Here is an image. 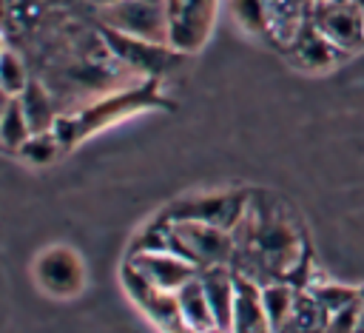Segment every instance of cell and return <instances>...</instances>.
<instances>
[{"instance_id":"1","label":"cell","mask_w":364,"mask_h":333,"mask_svg":"<svg viewBox=\"0 0 364 333\" xmlns=\"http://www.w3.org/2000/svg\"><path fill=\"white\" fill-rule=\"evenodd\" d=\"M233 233L230 268L259 285L290 282L307 287L310 242L296 213L273 194L250 191V202Z\"/></svg>"},{"instance_id":"2","label":"cell","mask_w":364,"mask_h":333,"mask_svg":"<svg viewBox=\"0 0 364 333\" xmlns=\"http://www.w3.org/2000/svg\"><path fill=\"white\" fill-rule=\"evenodd\" d=\"M168 105H171V100L162 94L159 80H139L136 85L108 91V94L80 105L77 111H63L51 131L57 134L63 151H71L91 134H100L102 128L122 122L131 114L151 111V108H168Z\"/></svg>"},{"instance_id":"3","label":"cell","mask_w":364,"mask_h":333,"mask_svg":"<svg viewBox=\"0 0 364 333\" xmlns=\"http://www.w3.org/2000/svg\"><path fill=\"white\" fill-rule=\"evenodd\" d=\"M250 202L247 188H225V191H205V194H188L171 202L162 216L168 219H191V222H205L216 225L225 231H233L239 219L245 216Z\"/></svg>"},{"instance_id":"4","label":"cell","mask_w":364,"mask_h":333,"mask_svg":"<svg viewBox=\"0 0 364 333\" xmlns=\"http://www.w3.org/2000/svg\"><path fill=\"white\" fill-rule=\"evenodd\" d=\"M219 0H165L168 46L179 54H196L213 34Z\"/></svg>"},{"instance_id":"5","label":"cell","mask_w":364,"mask_h":333,"mask_svg":"<svg viewBox=\"0 0 364 333\" xmlns=\"http://www.w3.org/2000/svg\"><path fill=\"white\" fill-rule=\"evenodd\" d=\"M97 20L102 28H111L117 34L168 43L165 0H119L114 6L97 9Z\"/></svg>"},{"instance_id":"6","label":"cell","mask_w":364,"mask_h":333,"mask_svg":"<svg viewBox=\"0 0 364 333\" xmlns=\"http://www.w3.org/2000/svg\"><path fill=\"white\" fill-rule=\"evenodd\" d=\"M100 34H102L105 48L114 54V60H119L125 68L142 74V80H162L185 57V54L173 51L168 43H151V40L117 34L102 26H100Z\"/></svg>"},{"instance_id":"7","label":"cell","mask_w":364,"mask_h":333,"mask_svg":"<svg viewBox=\"0 0 364 333\" xmlns=\"http://www.w3.org/2000/svg\"><path fill=\"white\" fill-rule=\"evenodd\" d=\"M125 265L154 290L176 293L185 282H191L199 268L191 265L188 259L171 253V250H156V248H131L125 256Z\"/></svg>"},{"instance_id":"8","label":"cell","mask_w":364,"mask_h":333,"mask_svg":"<svg viewBox=\"0 0 364 333\" xmlns=\"http://www.w3.org/2000/svg\"><path fill=\"white\" fill-rule=\"evenodd\" d=\"M34 279L51 296H60V299L77 296L85 287V265L77 256V250L65 245H51L37 256Z\"/></svg>"},{"instance_id":"9","label":"cell","mask_w":364,"mask_h":333,"mask_svg":"<svg viewBox=\"0 0 364 333\" xmlns=\"http://www.w3.org/2000/svg\"><path fill=\"white\" fill-rule=\"evenodd\" d=\"M313 23L344 54L364 48V11L358 0H321L316 3Z\"/></svg>"},{"instance_id":"10","label":"cell","mask_w":364,"mask_h":333,"mask_svg":"<svg viewBox=\"0 0 364 333\" xmlns=\"http://www.w3.org/2000/svg\"><path fill=\"white\" fill-rule=\"evenodd\" d=\"M119 279L128 290V296L134 299V305H139V310L162 330V333H193L185 319H182V310H179V302H176V293H165V290H154L151 285H145L125 262H122V270H119Z\"/></svg>"},{"instance_id":"11","label":"cell","mask_w":364,"mask_h":333,"mask_svg":"<svg viewBox=\"0 0 364 333\" xmlns=\"http://www.w3.org/2000/svg\"><path fill=\"white\" fill-rule=\"evenodd\" d=\"M282 54H284L296 68L310 71V74L330 71V68H336V65L347 57L336 43H330V37H324V34L318 31V26H316L313 20L293 37V43H290Z\"/></svg>"},{"instance_id":"12","label":"cell","mask_w":364,"mask_h":333,"mask_svg":"<svg viewBox=\"0 0 364 333\" xmlns=\"http://www.w3.org/2000/svg\"><path fill=\"white\" fill-rule=\"evenodd\" d=\"M267 11V46L284 51L293 37L313 20L316 0H264Z\"/></svg>"},{"instance_id":"13","label":"cell","mask_w":364,"mask_h":333,"mask_svg":"<svg viewBox=\"0 0 364 333\" xmlns=\"http://www.w3.org/2000/svg\"><path fill=\"white\" fill-rule=\"evenodd\" d=\"M230 333H273L264 302H262V285L236 273V299L230 313Z\"/></svg>"},{"instance_id":"14","label":"cell","mask_w":364,"mask_h":333,"mask_svg":"<svg viewBox=\"0 0 364 333\" xmlns=\"http://www.w3.org/2000/svg\"><path fill=\"white\" fill-rule=\"evenodd\" d=\"M202 290L208 296L210 313L216 319V327H230V313H233V299H236V270L230 265H216L199 270Z\"/></svg>"},{"instance_id":"15","label":"cell","mask_w":364,"mask_h":333,"mask_svg":"<svg viewBox=\"0 0 364 333\" xmlns=\"http://www.w3.org/2000/svg\"><path fill=\"white\" fill-rule=\"evenodd\" d=\"M17 102H20V108H23V114H26V120H28V125H31L34 134L37 131H51L54 122H57V117L63 114L60 105H57V100H54V94L46 88V83H40L34 77L20 91Z\"/></svg>"},{"instance_id":"16","label":"cell","mask_w":364,"mask_h":333,"mask_svg":"<svg viewBox=\"0 0 364 333\" xmlns=\"http://www.w3.org/2000/svg\"><path fill=\"white\" fill-rule=\"evenodd\" d=\"M176 302H179V310H182L185 324H188L193 333H202V330L216 327V319H213V313H210L208 296H205L202 282H199V273L176 290Z\"/></svg>"},{"instance_id":"17","label":"cell","mask_w":364,"mask_h":333,"mask_svg":"<svg viewBox=\"0 0 364 333\" xmlns=\"http://www.w3.org/2000/svg\"><path fill=\"white\" fill-rule=\"evenodd\" d=\"M327 310L316 302V296L301 287L296 293V302H293V310L287 316V322L282 324L279 333H324L327 330Z\"/></svg>"},{"instance_id":"18","label":"cell","mask_w":364,"mask_h":333,"mask_svg":"<svg viewBox=\"0 0 364 333\" xmlns=\"http://www.w3.org/2000/svg\"><path fill=\"white\" fill-rule=\"evenodd\" d=\"M299 290H301V287H293L290 282H270V285H262V302H264V310H267V319H270L273 333H279L282 324L287 322Z\"/></svg>"},{"instance_id":"19","label":"cell","mask_w":364,"mask_h":333,"mask_svg":"<svg viewBox=\"0 0 364 333\" xmlns=\"http://www.w3.org/2000/svg\"><path fill=\"white\" fill-rule=\"evenodd\" d=\"M307 290L327 310V316L341 310V307H347V305H353V302H358L364 296V287H350V285H338V282H310Z\"/></svg>"},{"instance_id":"20","label":"cell","mask_w":364,"mask_h":333,"mask_svg":"<svg viewBox=\"0 0 364 333\" xmlns=\"http://www.w3.org/2000/svg\"><path fill=\"white\" fill-rule=\"evenodd\" d=\"M34 131H31V125H28V120H26V114H23V108H20V102H17V97H14V102L6 108V114L0 117V148L3 151H20V145L31 137Z\"/></svg>"},{"instance_id":"21","label":"cell","mask_w":364,"mask_h":333,"mask_svg":"<svg viewBox=\"0 0 364 333\" xmlns=\"http://www.w3.org/2000/svg\"><path fill=\"white\" fill-rule=\"evenodd\" d=\"M230 14L239 23V28L256 40L267 43V11L264 0H230Z\"/></svg>"},{"instance_id":"22","label":"cell","mask_w":364,"mask_h":333,"mask_svg":"<svg viewBox=\"0 0 364 333\" xmlns=\"http://www.w3.org/2000/svg\"><path fill=\"white\" fill-rule=\"evenodd\" d=\"M60 151H63V145H60V139H57L54 131H37V134H31L20 145L17 157L26 159V162H31V165H48V162H54L60 157Z\"/></svg>"},{"instance_id":"23","label":"cell","mask_w":364,"mask_h":333,"mask_svg":"<svg viewBox=\"0 0 364 333\" xmlns=\"http://www.w3.org/2000/svg\"><path fill=\"white\" fill-rule=\"evenodd\" d=\"M31 74H28V65L26 60L14 51V48H6L0 54V85L11 94V97H20V91L28 85Z\"/></svg>"},{"instance_id":"24","label":"cell","mask_w":364,"mask_h":333,"mask_svg":"<svg viewBox=\"0 0 364 333\" xmlns=\"http://www.w3.org/2000/svg\"><path fill=\"white\" fill-rule=\"evenodd\" d=\"M361 299H364V296H361ZM361 299L353 302V305H347V307H341V310H336V313H330L324 333H355V327H358V313H361Z\"/></svg>"},{"instance_id":"25","label":"cell","mask_w":364,"mask_h":333,"mask_svg":"<svg viewBox=\"0 0 364 333\" xmlns=\"http://www.w3.org/2000/svg\"><path fill=\"white\" fill-rule=\"evenodd\" d=\"M11 102H14V97H11V94H9V91H6L3 85H0V117L6 114V108H9Z\"/></svg>"},{"instance_id":"26","label":"cell","mask_w":364,"mask_h":333,"mask_svg":"<svg viewBox=\"0 0 364 333\" xmlns=\"http://www.w3.org/2000/svg\"><path fill=\"white\" fill-rule=\"evenodd\" d=\"M355 333H364V299H361V313H358V327Z\"/></svg>"},{"instance_id":"27","label":"cell","mask_w":364,"mask_h":333,"mask_svg":"<svg viewBox=\"0 0 364 333\" xmlns=\"http://www.w3.org/2000/svg\"><path fill=\"white\" fill-rule=\"evenodd\" d=\"M97 9H105V6H114V3H119V0H91Z\"/></svg>"},{"instance_id":"28","label":"cell","mask_w":364,"mask_h":333,"mask_svg":"<svg viewBox=\"0 0 364 333\" xmlns=\"http://www.w3.org/2000/svg\"><path fill=\"white\" fill-rule=\"evenodd\" d=\"M202 333H230V330H225V327H210V330H202Z\"/></svg>"},{"instance_id":"29","label":"cell","mask_w":364,"mask_h":333,"mask_svg":"<svg viewBox=\"0 0 364 333\" xmlns=\"http://www.w3.org/2000/svg\"><path fill=\"white\" fill-rule=\"evenodd\" d=\"M6 51V37H3V31H0V54Z\"/></svg>"},{"instance_id":"30","label":"cell","mask_w":364,"mask_h":333,"mask_svg":"<svg viewBox=\"0 0 364 333\" xmlns=\"http://www.w3.org/2000/svg\"><path fill=\"white\" fill-rule=\"evenodd\" d=\"M358 6H361V11H364V0H358Z\"/></svg>"}]
</instances>
